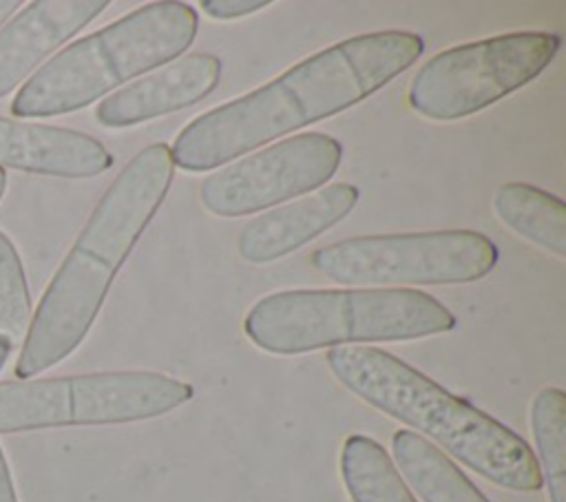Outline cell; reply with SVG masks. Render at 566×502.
Returning a JSON list of instances; mask_svg holds the SVG:
<instances>
[{"instance_id": "1", "label": "cell", "mask_w": 566, "mask_h": 502, "mask_svg": "<svg viewBox=\"0 0 566 502\" xmlns=\"http://www.w3.org/2000/svg\"><path fill=\"white\" fill-rule=\"evenodd\" d=\"M424 51L418 33L382 29L336 42L232 102L188 122L170 146L186 172L217 170L268 142L332 117L405 73Z\"/></svg>"}, {"instance_id": "2", "label": "cell", "mask_w": 566, "mask_h": 502, "mask_svg": "<svg viewBox=\"0 0 566 502\" xmlns=\"http://www.w3.org/2000/svg\"><path fill=\"white\" fill-rule=\"evenodd\" d=\"M175 177L170 146L142 148L111 181L49 281L24 334L20 380L71 356L93 327L119 268L157 215Z\"/></svg>"}, {"instance_id": "3", "label": "cell", "mask_w": 566, "mask_h": 502, "mask_svg": "<svg viewBox=\"0 0 566 502\" xmlns=\"http://www.w3.org/2000/svg\"><path fill=\"white\" fill-rule=\"evenodd\" d=\"M325 363L354 396L429 436L489 482L522 493L544 487L537 458L520 433L402 358L371 345H345L332 347Z\"/></svg>"}, {"instance_id": "4", "label": "cell", "mask_w": 566, "mask_h": 502, "mask_svg": "<svg viewBox=\"0 0 566 502\" xmlns=\"http://www.w3.org/2000/svg\"><path fill=\"white\" fill-rule=\"evenodd\" d=\"M453 312L409 287L281 290L259 299L243 318L245 336L279 356L323 347L416 341L455 327Z\"/></svg>"}, {"instance_id": "5", "label": "cell", "mask_w": 566, "mask_h": 502, "mask_svg": "<svg viewBox=\"0 0 566 502\" xmlns=\"http://www.w3.org/2000/svg\"><path fill=\"white\" fill-rule=\"evenodd\" d=\"M197 11L148 2L88 33L42 64L11 100L13 117H55L106 97L119 84L179 57L197 38Z\"/></svg>"}, {"instance_id": "6", "label": "cell", "mask_w": 566, "mask_h": 502, "mask_svg": "<svg viewBox=\"0 0 566 502\" xmlns=\"http://www.w3.org/2000/svg\"><path fill=\"white\" fill-rule=\"evenodd\" d=\"M192 385L159 372H95L0 383V433L124 425L186 405Z\"/></svg>"}, {"instance_id": "7", "label": "cell", "mask_w": 566, "mask_h": 502, "mask_svg": "<svg viewBox=\"0 0 566 502\" xmlns=\"http://www.w3.org/2000/svg\"><path fill=\"white\" fill-rule=\"evenodd\" d=\"M310 263L352 287L455 285L486 276L497 263V248L475 230L367 234L323 245Z\"/></svg>"}, {"instance_id": "8", "label": "cell", "mask_w": 566, "mask_h": 502, "mask_svg": "<svg viewBox=\"0 0 566 502\" xmlns=\"http://www.w3.org/2000/svg\"><path fill=\"white\" fill-rule=\"evenodd\" d=\"M559 38L517 31L440 51L411 80L409 106L433 122L469 117L533 82L555 57Z\"/></svg>"}, {"instance_id": "9", "label": "cell", "mask_w": 566, "mask_h": 502, "mask_svg": "<svg viewBox=\"0 0 566 502\" xmlns=\"http://www.w3.org/2000/svg\"><path fill=\"white\" fill-rule=\"evenodd\" d=\"M343 144L327 133H301L265 146L201 181L199 199L217 217H245L327 184Z\"/></svg>"}, {"instance_id": "10", "label": "cell", "mask_w": 566, "mask_h": 502, "mask_svg": "<svg viewBox=\"0 0 566 502\" xmlns=\"http://www.w3.org/2000/svg\"><path fill=\"white\" fill-rule=\"evenodd\" d=\"M219 77L217 55L190 53L104 97L95 108V119L106 128H126L184 111L212 93Z\"/></svg>"}, {"instance_id": "11", "label": "cell", "mask_w": 566, "mask_h": 502, "mask_svg": "<svg viewBox=\"0 0 566 502\" xmlns=\"http://www.w3.org/2000/svg\"><path fill=\"white\" fill-rule=\"evenodd\" d=\"M358 197L360 192L354 184L338 181L263 212L241 228L237 252L254 265L279 261L345 219L358 203Z\"/></svg>"}, {"instance_id": "12", "label": "cell", "mask_w": 566, "mask_h": 502, "mask_svg": "<svg viewBox=\"0 0 566 502\" xmlns=\"http://www.w3.org/2000/svg\"><path fill=\"white\" fill-rule=\"evenodd\" d=\"M108 0H33L0 29V97L93 22Z\"/></svg>"}, {"instance_id": "13", "label": "cell", "mask_w": 566, "mask_h": 502, "mask_svg": "<svg viewBox=\"0 0 566 502\" xmlns=\"http://www.w3.org/2000/svg\"><path fill=\"white\" fill-rule=\"evenodd\" d=\"M31 175L88 179L113 166L108 148L73 128L0 117V168Z\"/></svg>"}, {"instance_id": "14", "label": "cell", "mask_w": 566, "mask_h": 502, "mask_svg": "<svg viewBox=\"0 0 566 502\" xmlns=\"http://www.w3.org/2000/svg\"><path fill=\"white\" fill-rule=\"evenodd\" d=\"M391 453L422 502H491L442 449L409 429L394 433Z\"/></svg>"}, {"instance_id": "15", "label": "cell", "mask_w": 566, "mask_h": 502, "mask_svg": "<svg viewBox=\"0 0 566 502\" xmlns=\"http://www.w3.org/2000/svg\"><path fill=\"white\" fill-rule=\"evenodd\" d=\"M493 212L526 241L557 259L566 257V206L559 197L531 184L509 181L497 188Z\"/></svg>"}, {"instance_id": "16", "label": "cell", "mask_w": 566, "mask_h": 502, "mask_svg": "<svg viewBox=\"0 0 566 502\" xmlns=\"http://www.w3.org/2000/svg\"><path fill=\"white\" fill-rule=\"evenodd\" d=\"M340 475L352 502H418L387 449L365 433L345 438Z\"/></svg>"}, {"instance_id": "17", "label": "cell", "mask_w": 566, "mask_h": 502, "mask_svg": "<svg viewBox=\"0 0 566 502\" xmlns=\"http://www.w3.org/2000/svg\"><path fill=\"white\" fill-rule=\"evenodd\" d=\"M531 429L548 502H566V394L544 387L531 405Z\"/></svg>"}, {"instance_id": "18", "label": "cell", "mask_w": 566, "mask_h": 502, "mask_svg": "<svg viewBox=\"0 0 566 502\" xmlns=\"http://www.w3.org/2000/svg\"><path fill=\"white\" fill-rule=\"evenodd\" d=\"M31 316V294L20 254L0 230V334L9 341L24 336Z\"/></svg>"}, {"instance_id": "19", "label": "cell", "mask_w": 566, "mask_h": 502, "mask_svg": "<svg viewBox=\"0 0 566 502\" xmlns=\"http://www.w3.org/2000/svg\"><path fill=\"white\" fill-rule=\"evenodd\" d=\"M270 0H201L199 7L214 20H234L270 7Z\"/></svg>"}, {"instance_id": "20", "label": "cell", "mask_w": 566, "mask_h": 502, "mask_svg": "<svg viewBox=\"0 0 566 502\" xmlns=\"http://www.w3.org/2000/svg\"><path fill=\"white\" fill-rule=\"evenodd\" d=\"M0 502H18L15 489H13V478H11V471H9L2 449H0Z\"/></svg>"}, {"instance_id": "21", "label": "cell", "mask_w": 566, "mask_h": 502, "mask_svg": "<svg viewBox=\"0 0 566 502\" xmlns=\"http://www.w3.org/2000/svg\"><path fill=\"white\" fill-rule=\"evenodd\" d=\"M20 7V0H0V27L9 20V15Z\"/></svg>"}, {"instance_id": "22", "label": "cell", "mask_w": 566, "mask_h": 502, "mask_svg": "<svg viewBox=\"0 0 566 502\" xmlns=\"http://www.w3.org/2000/svg\"><path fill=\"white\" fill-rule=\"evenodd\" d=\"M11 349H13V341H9L7 336L0 334V369L4 367V363H7L9 354H11Z\"/></svg>"}, {"instance_id": "23", "label": "cell", "mask_w": 566, "mask_h": 502, "mask_svg": "<svg viewBox=\"0 0 566 502\" xmlns=\"http://www.w3.org/2000/svg\"><path fill=\"white\" fill-rule=\"evenodd\" d=\"M4 188H7V170L0 168V199H2V195H4Z\"/></svg>"}]
</instances>
